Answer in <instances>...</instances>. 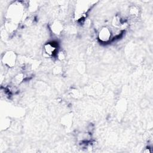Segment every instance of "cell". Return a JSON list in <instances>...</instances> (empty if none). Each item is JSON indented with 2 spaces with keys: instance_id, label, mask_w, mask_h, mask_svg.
<instances>
[{
  "instance_id": "cell-1",
  "label": "cell",
  "mask_w": 153,
  "mask_h": 153,
  "mask_svg": "<svg viewBox=\"0 0 153 153\" xmlns=\"http://www.w3.org/2000/svg\"><path fill=\"white\" fill-rule=\"evenodd\" d=\"M16 56L14 53L11 52V51H8L7 52L3 58H2V61L3 63L8 66V67H13L14 66L15 63H16Z\"/></svg>"
},
{
  "instance_id": "cell-2",
  "label": "cell",
  "mask_w": 153,
  "mask_h": 153,
  "mask_svg": "<svg viewBox=\"0 0 153 153\" xmlns=\"http://www.w3.org/2000/svg\"><path fill=\"white\" fill-rule=\"evenodd\" d=\"M57 51V45L54 42H48L44 47V53L47 56H52Z\"/></svg>"
},
{
  "instance_id": "cell-3",
  "label": "cell",
  "mask_w": 153,
  "mask_h": 153,
  "mask_svg": "<svg viewBox=\"0 0 153 153\" xmlns=\"http://www.w3.org/2000/svg\"><path fill=\"white\" fill-rule=\"evenodd\" d=\"M111 33L107 27H103L99 33V39L102 42H107L111 38Z\"/></svg>"
},
{
  "instance_id": "cell-4",
  "label": "cell",
  "mask_w": 153,
  "mask_h": 153,
  "mask_svg": "<svg viewBox=\"0 0 153 153\" xmlns=\"http://www.w3.org/2000/svg\"><path fill=\"white\" fill-rule=\"evenodd\" d=\"M52 30H53V31L55 33L58 34V33H59L61 32V30H62V26L60 23H57V22L54 23L53 24V25L52 26Z\"/></svg>"
}]
</instances>
